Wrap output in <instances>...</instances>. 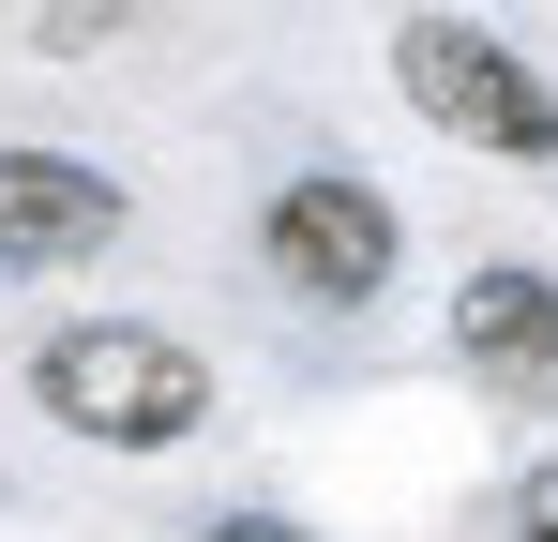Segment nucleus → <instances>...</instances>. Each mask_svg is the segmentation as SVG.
Instances as JSON below:
<instances>
[{"label": "nucleus", "instance_id": "nucleus-1", "mask_svg": "<svg viewBox=\"0 0 558 542\" xmlns=\"http://www.w3.org/2000/svg\"><path fill=\"white\" fill-rule=\"evenodd\" d=\"M31 407L92 452H182L211 422V361L182 332H151V317H61L31 347Z\"/></svg>", "mask_w": 558, "mask_h": 542}, {"label": "nucleus", "instance_id": "nucleus-2", "mask_svg": "<svg viewBox=\"0 0 558 542\" xmlns=\"http://www.w3.org/2000/svg\"><path fill=\"white\" fill-rule=\"evenodd\" d=\"M392 90L453 136V151H498V167H558V90L513 30L483 15H408L392 30Z\"/></svg>", "mask_w": 558, "mask_h": 542}, {"label": "nucleus", "instance_id": "nucleus-3", "mask_svg": "<svg viewBox=\"0 0 558 542\" xmlns=\"http://www.w3.org/2000/svg\"><path fill=\"white\" fill-rule=\"evenodd\" d=\"M257 257H272L287 301L363 317L377 286H392V257H408V226H392V196H377L363 167H287V181H272V211H257Z\"/></svg>", "mask_w": 558, "mask_h": 542}, {"label": "nucleus", "instance_id": "nucleus-4", "mask_svg": "<svg viewBox=\"0 0 558 542\" xmlns=\"http://www.w3.org/2000/svg\"><path fill=\"white\" fill-rule=\"evenodd\" d=\"M453 361L498 392V407H529V422H558V271L529 257H483L453 286Z\"/></svg>", "mask_w": 558, "mask_h": 542}, {"label": "nucleus", "instance_id": "nucleus-5", "mask_svg": "<svg viewBox=\"0 0 558 542\" xmlns=\"http://www.w3.org/2000/svg\"><path fill=\"white\" fill-rule=\"evenodd\" d=\"M136 226V196L92 151H0V271H92Z\"/></svg>", "mask_w": 558, "mask_h": 542}, {"label": "nucleus", "instance_id": "nucleus-6", "mask_svg": "<svg viewBox=\"0 0 558 542\" xmlns=\"http://www.w3.org/2000/svg\"><path fill=\"white\" fill-rule=\"evenodd\" d=\"M513 542H558V452L529 467V482H513Z\"/></svg>", "mask_w": 558, "mask_h": 542}, {"label": "nucleus", "instance_id": "nucleus-7", "mask_svg": "<svg viewBox=\"0 0 558 542\" xmlns=\"http://www.w3.org/2000/svg\"><path fill=\"white\" fill-rule=\"evenodd\" d=\"M196 542H317V528H302V513H257V497H242V513H211Z\"/></svg>", "mask_w": 558, "mask_h": 542}]
</instances>
